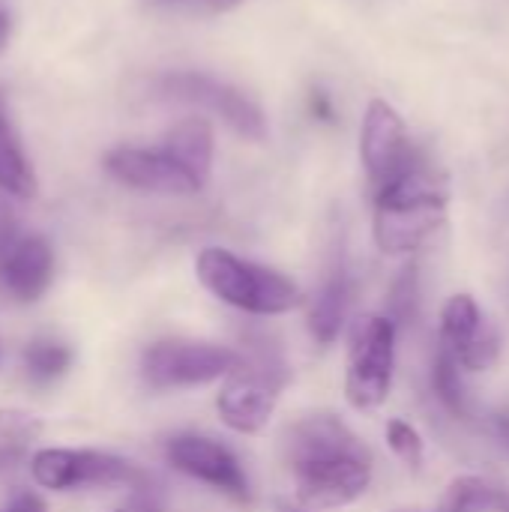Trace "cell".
Instances as JSON below:
<instances>
[{"mask_svg":"<svg viewBox=\"0 0 509 512\" xmlns=\"http://www.w3.org/2000/svg\"><path fill=\"white\" fill-rule=\"evenodd\" d=\"M159 3H174V0H159Z\"/></svg>","mask_w":509,"mask_h":512,"instance_id":"d6a6232c","label":"cell"},{"mask_svg":"<svg viewBox=\"0 0 509 512\" xmlns=\"http://www.w3.org/2000/svg\"><path fill=\"white\" fill-rule=\"evenodd\" d=\"M195 273L213 297L252 315H282L300 303V288L288 276L243 261L219 246L198 252Z\"/></svg>","mask_w":509,"mask_h":512,"instance_id":"7a4b0ae2","label":"cell"},{"mask_svg":"<svg viewBox=\"0 0 509 512\" xmlns=\"http://www.w3.org/2000/svg\"><path fill=\"white\" fill-rule=\"evenodd\" d=\"M288 384V369L282 357L270 348H255L249 357L240 354L237 369L225 378L216 408L228 429L240 435L261 432Z\"/></svg>","mask_w":509,"mask_h":512,"instance_id":"3957f363","label":"cell"},{"mask_svg":"<svg viewBox=\"0 0 509 512\" xmlns=\"http://www.w3.org/2000/svg\"><path fill=\"white\" fill-rule=\"evenodd\" d=\"M72 363V351L57 339H33L24 348V372L33 384H51L66 375Z\"/></svg>","mask_w":509,"mask_h":512,"instance_id":"ac0fdd59","label":"cell"},{"mask_svg":"<svg viewBox=\"0 0 509 512\" xmlns=\"http://www.w3.org/2000/svg\"><path fill=\"white\" fill-rule=\"evenodd\" d=\"M0 512H48V507L36 492H18L0 507Z\"/></svg>","mask_w":509,"mask_h":512,"instance_id":"cb8c5ba5","label":"cell"},{"mask_svg":"<svg viewBox=\"0 0 509 512\" xmlns=\"http://www.w3.org/2000/svg\"><path fill=\"white\" fill-rule=\"evenodd\" d=\"M126 512H165V492L162 486L141 474L135 483H132V501H129V510Z\"/></svg>","mask_w":509,"mask_h":512,"instance_id":"603a6c76","label":"cell"},{"mask_svg":"<svg viewBox=\"0 0 509 512\" xmlns=\"http://www.w3.org/2000/svg\"><path fill=\"white\" fill-rule=\"evenodd\" d=\"M105 171L138 192L192 195L204 189L165 147H114L105 153Z\"/></svg>","mask_w":509,"mask_h":512,"instance_id":"30bf717a","label":"cell"},{"mask_svg":"<svg viewBox=\"0 0 509 512\" xmlns=\"http://www.w3.org/2000/svg\"><path fill=\"white\" fill-rule=\"evenodd\" d=\"M117 512H126V510H117Z\"/></svg>","mask_w":509,"mask_h":512,"instance_id":"836d02e7","label":"cell"},{"mask_svg":"<svg viewBox=\"0 0 509 512\" xmlns=\"http://www.w3.org/2000/svg\"><path fill=\"white\" fill-rule=\"evenodd\" d=\"M441 345H447L456 354V360L462 363V369H468V372H483V369L495 366L498 351H501V339H498L495 327L483 318V312L471 294H456L444 306Z\"/></svg>","mask_w":509,"mask_h":512,"instance_id":"8fae6325","label":"cell"},{"mask_svg":"<svg viewBox=\"0 0 509 512\" xmlns=\"http://www.w3.org/2000/svg\"><path fill=\"white\" fill-rule=\"evenodd\" d=\"M54 279V249L39 234H21L0 258V288L15 303H36Z\"/></svg>","mask_w":509,"mask_h":512,"instance_id":"5bb4252c","label":"cell"},{"mask_svg":"<svg viewBox=\"0 0 509 512\" xmlns=\"http://www.w3.org/2000/svg\"><path fill=\"white\" fill-rule=\"evenodd\" d=\"M0 189L15 198H33L36 195V174L30 168V159L24 156L21 144L15 141L12 129L0 138Z\"/></svg>","mask_w":509,"mask_h":512,"instance_id":"d6986e66","label":"cell"},{"mask_svg":"<svg viewBox=\"0 0 509 512\" xmlns=\"http://www.w3.org/2000/svg\"><path fill=\"white\" fill-rule=\"evenodd\" d=\"M351 297H354V282H351L348 270H342V267L333 270L330 279L315 294L312 309H309V333L321 345H330L339 336V330L348 318V309H351Z\"/></svg>","mask_w":509,"mask_h":512,"instance_id":"2e32d148","label":"cell"},{"mask_svg":"<svg viewBox=\"0 0 509 512\" xmlns=\"http://www.w3.org/2000/svg\"><path fill=\"white\" fill-rule=\"evenodd\" d=\"M342 456H372V453L333 414H312L297 426H291L285 435V462L291 471L312 462L342 459Z\"/></svg>","mask_w":509,"mask_h":512,"instance_id":"4fadbf2b","label":"cell"},{"mask_svg":"<svg viewBox=\"0 0 509 512\" xmlns=\"http://www.w3.org/2000/svg\"><path fill=\"white\" fill-rule=\"evenodd\" d=\"M9 27H12V24H9V15L0 12V51H3V45L9 42Z\"/></svg>","mask_w":509,"mask_h":512,"instance_id":"4316f807","label":"cell"},{"mask_svg":"<svg viewBox=\"0 0 509 512\" xmlns=\"http://www.w3.org/2000/svg\"><path fill=\"white\" fill-rule=\"evenodd\" d=\"M447 219V195L429 162H420L396 183L375 192V243L384 255H411L423 249Z\"/></svg>","mask_w":509,"mask_h":512,"instance_id":"6da1fadb","label":"cell"},{"mask_svg":"<svg viewBox=\"0 0 509 512\" xmlns=\"http://www.w3.org/2000/svg\"><path fill=\"white\" fill-rule=\"evenodd\" d=\"M33 480L51 492H72V489H111V486H132L141 471L111 453L99 450H66L48 447L33 456Z\"/></svg>","mask_w":509,"mask_h":512,"instance_id":"8992f818","label":"cell"},{"mask_svg":"<svg viewBox=\"0 0 509 512\" xmlns=\"http://www.w3.org/2000/svg\"><path fill=\"white\" fill-rule=\"evenodd\" d=\"M240 363V354L225 345L165 339L141 354V378L150 390L201 387L228 378Z\"/></svg>","mask_w":509,"mask_h":512,"instance_id":"5b68a950","label":"cell"},{"mask_svg":"<svg viewBox=\"0 0 509 512\" xmlns=\"http://www.w3.org/2000/svg\"><path fill=\"white\" fill-rule=\"evenodd\" d=\"M162 147L204 186L213 171V126L204 117H186L165 135Z\"/></svg>","mask_w":509,"mask_h":512,"instance_id":"9a60e30c","label":"cell"},{"mask_svg":"<svg viewBox=\"0 0 509 512\" xmlns=\"http://www.w3.org/2000/svg\"><path fill=\"white\" fill-rule=\"evenodd\" d=\"M297 498L309 510H336L354 504L372 483V456H342L294 468Z\"/></svg>","mask_w":509,"mask_h":512,"instance_id":"9c48e42d","label":"cell"},{"mask_svg":"<svg viewBox=\"0 0 509 512\" xmlns=\"http://www.w3.org/2000/svg\"><path fill=\"white\" fill-rule=\"evenodd\" d=\"M495 512H509V492H507V489H498V495H495Z\"/></svg>","mask_w":509,"mask_h":512,"instance_id":"83f0119b","label":"cell"},{"mask_svg":"<svg viewBox=\"0 0 509 512\" xmlns=\"http://www.w3.org/2000/svg\"><path fill=\"white\" fill-rule=\"evenodd\" d=\"M18 237H21V231H18V222H15V216H12V210L0 204V258L9 252V246H12Z\"/></svg>","mask_w":509,"mask_h":512,"instance_id":"d4e9b609","label":"cell"},{"mask_svg":"<svg viewBox=\"0 0 509 512\" xmlns=\"http://www.w3.org/2000/svg\"><path fill=\"white\" fill-rule=\"evenodd\" d=\"M360 159L366 165L375 192L396 183L420 162V153L408 138L405 120L384 99H372L366 108L363 129H360Z\"/></svg>","mask_w":509,"mask_h":512,"instance_id":"52a82bcc","label":"cell"},{"mask_svg":"<svg viewBox=\"0 0 509 512\" xmlns=\"http://www.w3.org/2000/svg\"><path fill=\"white\" fill-rule=\"evenodd\" d=\"M399 512H408V510H399ZM438 512H459V510H453V507H444V504H441V510Z\"/></svg>","mask_w":509,"mask_h":512,"instance_id":"1f68e13d","label":"cell"},{"mask_svg":"<svg viewBox=\"0 0 509 512\" xmlns=\"http://www.w3.org/2000/svg\"><path fill=\"white\" fill-rule=\"evenodd\" d=\"M165 456L180 474L195 477L237 501H249V480L240 462L222 444L201 435H177L168 441Z\"/></svg>","mask_w":509,"mask_h":512,"instance_id":"7c38bea8","label":"cell"},{"mask_svg":"<svg viewBox=\"0 0 509 512\" xmlns=\"http://www.w3.org/2000/svg\"><path fill=\"white\" fill-rule=\"evenodd\" d=\"M312 108L321 114V120H333V108H330V102H327V96H324V93H315Z\"/></svg>","mask_w":509,"mask_h":512,"instance_id":"484cf974","label":"cell"},{"mask_svg":"<svg viewBox=\"0 0 509 512\" xmlns=\"http://www.w3.org/2000/svg\"><path fill=\"white\" fill-rule=\"evenodd\" d=\"M501 432H504V438L509 441V417H501Z\"/></svg>","mask_w":509,"mask_h":512,"instance_id":"f546056e","label":"cell"},{"mask_svg":"<svg viewBox=\"0 0 509 512\" xmlns=\"http://www.w3.org/2000/svg\"><path fill=\"white\" fill-rule=\"evenodd\" d=\"M432 387L450 414L468 417V399H465V387H462V363L456 360V354L447 345H438L435 366H432Z\"/></svg>","mask_w":509,"mask_h":512,"instance_id":"ffe728a7","label":"cell"},{"mask_svg":"<svg viewBox=\"0 0 509 512\" xmlns=\"http://www.w3.org/2000/svg\"><path fill=\"white\" fill-rule=\"evenodd\" d=\"M393 351L396 324L381 315H366L357 321L348 351L345 396L357 411H378L393 384Z\"/></svg>","mask_w":509,"mask_h":512,"instance_id":"277c9868","label":"cell"},{"mask_svg":"<svg viewBox=\"0 0 509 512\" xmlns=\"http://www.w3.org/2000/svg\"><path fill=\"white\" fill-rule=\"evenodd\" d=\"M213 9H231V6H237V3H243V0H207Z\"/></svg>","mask_w":509,"mask_h":512,"instance_id":"f1b7e54d","label":"cell"},{"mask_svg":"<svg viewBox=\"0 0 509 512\" xmlns=\"http://www.w3.org/2000/svg\"><path fill=\"white\" fill-rule=\"evenodd\" d=\"M6 129H9V126H6V120H3V117H0V138H3V135H6Z\"/></svg>","mask_w":509,"mask_h":512,"instance_id":"4dcf8cb0","label":"cell"},{"mask_svg":"<svg viewBox=\"0 0 509 512\" xmlns=\"http://www.w3.org/2000/svg\"><path fill=\"white\" fill-rule=\"evenodd\" d=\"M42 435L39 417L21 408H0V468L21 462Z\"/></svg>","mask_w":509,"mask_h":512,"instance_id":"e0dca14e","label":"cell"},{"mask_svg":"<svg viewBox=\"0 0 509 512\" xmlns=\"http://www.w3.org/2000/svg\"><path fill=\"white\" fill-rule=\"evenodd\" d=\"M387 444H390V450L408 465V468H420L423 465V438H420V432L411 426V423H405V420H390L387 423Z\"/></svg>","mask_w":509,"mask_h":512,"instance_id":"44dd1931","label":"cell"},{"mask_svg":"<svg viewBox=\"0 0 509 512\" xmlns=\"http://www.w3.org/2000/svg\"><path fill=\"white\" fill-rule=\"evenodd\" d=\"M390 309H393V324L405 321L408 315H414L417 309V267H408L399 282L393 285V297H390Z\"/></svg>","mask_w":509,"mask_h":512,"instance_id":"7402d4cb","label":"cell"},{"mask_svg":"<svg viewBox=\"0 0 509 512\" xmlns=\"http://www.w3.org/2000/svg\"><path fill=\"white\" fill-rule=\"evenodd\" d=\"M159 93L180 102H195L213 114H219L237 135L249 141H261L267 135L264 111L237 87L216 81L204 72H171L159 78Z\"/></svg>","mask_w":509,"mask_h":512,"instance_id":"ba28073f","label":"cell"}]
</instances>
